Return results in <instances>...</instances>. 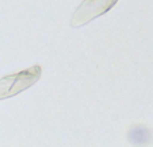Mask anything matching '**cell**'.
<instances>
[{"instance_id":"3957f363","label":"cell","mask_w":153,"mask_h":147,"mask_svg":"<svg viewBox=\"0 0 153 147\" xmlns=\"http://www.w3.org/2000/svg\"><path fill=\"white\" fill-rule=\"evenodd\" d=\"M127 138L134 146H142L150 142V131L144 126H134L131 130L127 132Z\"/></svg>"},{"instance_id":"6da1fadb","label":"cell","mask_w":153,"mask_h":147,"mask_svg":"<svg viewBox=\"0 0 153 147\" xmlns=\"http://www.w3.org/2000/svg\"><path fill=\"white\" fill-rule=\"evenodd\" d=\"M41 74H42V68L39 65H34L26 70L0 78V100L16 96L20 92L29 89L39 80Z\"/></svg>"},{"instance_id":"7a4b0ae2","label":"cell","mask_w":153,"mask_h":147,"mask_svg":"<svg viewBox=\"0 0 153 147\" xmlns=\"http://www.w3.org/2000/svg\"><path fill=\"white\" fill-rule=\"evenodd\" d=\"M117 3L118 0H83V3L73 12L71 26L76 29L90 23L91 20L108 12Z\"/></svg>"}]
</instances>
